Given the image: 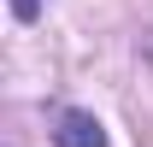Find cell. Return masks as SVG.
Listing matches in <instances>:
<instances>
[{
  "mask_svg": "<svg viewBox=\"0 0 153 147\" xmlns=\"http://www.w3.org/2000/svg\"><path fill=\"white\" fill-rule=\"evenodd\" d=\"M53 147H106V129H100L94 112L65 106V112L53 118Z\"/></svg>",
  "mask_w": 153,
  "mask_h": 147,
  "instance_id": "6da1fadb",
  "label": "cell"
},
{
  "mask_svg": "<svg viewBox=\"0 0 153 147\" xmlns=\"http://www.w3.org/2000/svg\"><path fill=\"white\" fill-rule=\"evenodd\" d=\"M36 12H41V0H12V18H18V24H30Z\"/></svg>",
  "mask_w": 153,
  "mask_h": 147,
  "instance_id": "7a4b0ae2",
  "label": "cell"
}]
</instances>
